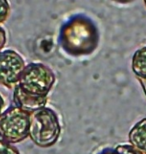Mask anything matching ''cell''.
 <instances>
[{"instance_id":"1","label":"cell","mask_w":146,"mask_h":154,"mask_svg":"<svg viewBox=\"0 0 146 154\" xmlns=\"http://www.w3.org/2000/svg\"><path fill=\"white\" fill-rule=\"evenodd\" d=\"M59 41L62 48L69 55L88 54L95 46V29L87 18L73 17L61 28Z\"/></svg>"},{"instance_id":"2","label":"cell","mask_w":146,"mask_h":154,"mask_svg":"<svg viewBox=\"0 0 146 154\" xmlns=\"http://www.w3.org/2000/svg\"><path fill=\"white\" fill-rule=\"evenodd\" d=\"M61 131L59 118L52 109L44 107L30 114L29 137L36 146L42 148L54 146Z\"/></svg>"},{"instance_id":"3","label":"cell","mask_w":146,"mask_h":154,"mask_svg":"<svg viewBox=\"0 0 146 154\" xmlns=\"http://www.w3.org/2000/svg\"><path fill=\"white\" fill-rule=\"evenodd\" d=\"M56 82V75L50 67L41 63H30L25 66L18 86L28 94L48 96Z\"/></svg>"},{"instance_id":"4","label":"cell","mask_w":146,"mask_h":154,"mask_svg":"<svg viewBox=\"0 0 146 154\" xmlns=\"http://www.w3.org/2000/svg\"><path fill=\"white\" fill-rule=\"evenodd\" d=\"M30 114L11 106L0 115V139L10 144L22 142L29 137Z\"/></svg>"},{"instance_id":"5","label":"cell","mask_w":146,"mask_h":154,"mask_svg":"<svg viewBox=\"0 0 146 154\" xmlns=\"http://www.w3.org/2000/svg\"><path fill=\"white\" fill-rule=\"evenodd\" d=\"M25 66L22 56L14 50L0 51V85L8 88H15Z\"/></svg>"},{"instance_id":"6","label":"cell","mask_w":146,"mask_h":154,"mask_svg":"<svg viewBox=\"0 0 146 154\" xmlns=\"http://www.w3.org/2000/svg\"><path fill=\"white\" fill-rule=\"evenodd\" d=\"M47 101L48 96H38L28 94L23 91L18 85L14 88L13 102L15 106L28 114H32L34 111L45 107Z\"/></svg>"},{"instance_id":"7","label":"cell","mask_w":146,"mask_h":154,"mask_svg":"<svg viewBox=\"0 0 146 154\" xmlns=\"http://www.w3.org/2000/svg\"><path fill=\"white\" fill-rule=\"evenodd\" d=\"M131 145L143 154H146V118L137 122L129 133Z\"/></svg>"},{"instance_id":"8","label":"cell","mask_w":146,"mask_h":154,"mask_svg":"<svg viewBox=\"0 0 146 154\" xmlns=\"http://www.w3.org/2000/svg\"><path fill=\"white\" fill-rule=\"evenodd\" d=\"M132 68L137 76L140 79L146 78V46L138 49L134 53Z\"/></svg>"},{"instance_id":"9","label":"cell","mask_w":146,"mask_h":154,"mask_svg":"<svg viewBox=\"0 0 146 154\" xmlns=\"http://www.w3.org/2000/svg\"><path fill=\"white\" fill-rule=\"evenodd\" d=\"M106 154H143L138 150L134 148L132 145H121L117 146L112 152H107Z\"/></svg>"},{"instance_id":"10","label":"cell","mask_w":146,"mask_h":154,"mask_svg":"<svg viewBox=\"0 0 146 154\" xmlns=\"http://www.w3.org/2000/svg\"><path fill=\"white\" fill-rule=\"evenodd\" d=\"M11 14L10 4L6 0H0V24L4 23Z\"/></svg>"},{"instance_id":"11","label":"cell","mask_w":146,"mask_h":154,"mask_svg":"<svg viewBox=\"0 0 146 154\" xmlns=\"http://www.w3.org/2000/svg\"><path fill=\"white\" fill-rule=\"evenodd\" d=\"M0 154H20V152L12 144L0 139Z\"/></svg>"},{"instance_id":"12","label":"cell","mask_w":146,"mask_h":154,"mask_svg":"<svg viewBox=\"0 0 146 154\" xmlns=\"http://www.w3.org/2000/svg\"><path fill=\"white\" fill-rule=\"evenodd\" d=\"M7 41L5 30L2 27H0V51H2V49L5 47Z\"/></svg>"},{"instance_id":"13","label":"cell","mask_w":146,"mask_h":154,"mask_svg":"<svg viewBox=\"0 0 146 154\" xmlns=\"http://www.w3.org/2000/svg\"><path fill=\"white\" fill-rule=\"evenodd\" d=\"M4 107H5V100L3 99L2 95L0 94V115L2 114V110L4 109Z\"/></svg>"},{"instance_id":"14","label":"cell","mask_w":146,"mask_h":154,"mask_svg":"<svg viewBox=\"0 0 146 154\" xmlns=\"http://www.w3.org/2000/svg\"><path fill=\"white\" fill-rule=\"evenodd\" d=\"M140 82L141 85L143 87V89H144V94L146 95V78H144V79H140Z\"/></svg>"},{"instance_id":"15","label":"cell","mask_w":146,"mask_h":154,"mask_svg":"<svg viewBox=\"0 0 146 154\" xmlns=\"http://www.w3.org/2000/svg\"><path fill=\"white\" fill-rule=\"evenodd\" d=\"M144 4H145V5H146V1H145V2H144Z\"/></svg>"}]
</instances>
